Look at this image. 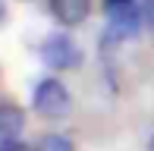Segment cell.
I'll use <instances>...</instances> for the list:
<instances>
[{
	"instance_id": "3957f363",
	"label": "cell",
	"mask_w": 154,
	"mask_h": 151,
	"mask_svg": "<svg viewBox=\"0 0 154 151\" xmlns=\"http://www.w3.org/2000/svg\"><path fill=\"white\" fill-rule=\"evenodd\" d=\"M107 16H110V25H107V38H113V41L135 38L138 32H142V25H145L142 6H135V3L116 6V10H110Z\"/></svg>"
},
{
	"instance_id": "ba28073f",
	"label": "cell",
	"mask_w": 154,
	"mask_h": 151,
	"mask_svg": "<svg viewBox=\"0 0 154 151\" xmlns=\"http://www.w3.org/2000/svg\"><path fill=\"white\" fill-rule=\"evenodd\" d=\"M142 16L148 22V29L154 32V0H142Z\"/></svg>"
},
{
	"instance_id": "30bf717a",
	"label": "cell",
	"mask_w": 154,
	"mask_h": 151,
	"mask_svg": "<svg viewBox=\"0 0 154 151\" xmlns=\"http://www.w3.org/2000/svg\"><path fill=\"white\" fill-rule=\"evenodd\" d=\"M3 16H6V3L0 0V22H3Z\"/></svg>"
},
{
	"instance_id": "52a82bcc",
	"label": "cell",
	"mask_w": 154,
	"mask_h": 151,
	"mask_svg": "<svg viewBox=\"0 0 154 151\" xmlns=\"http://www.w3.org/2000/svg\"><path fill=\"white\" fill-rule=\"evenodd\" d=\"M0 151H29L22 139H0Z\"/></svg>"
},
{
	"instance_id": "8992f818",
	"label": "cell",
	"mask_w": 154,
	"mask_h": 151,
	"mask_svg": "<svg viewBox=\"0 0 154 151\" xmlns=\"http://www.w3.org/2000/svg\"><path fill=\"white\" fill-rule=\"evenodd\" d=\"M32 151H75V145L66 139V135H60V132H51V135H44V139L38 142Z\"/></svg>"
},
{
	"instance_id": "8fae6325",
	"label": "cell",
	"mask_w": 154,
	"mask_h": 151,
	"mask_svg": "<svg viewBox=\"0 0 154 151\" xmlns=\"http://www.w3.org/2000/svg\"><path fill=\"white\" fill-rule=\"evenodd\" d=\"M148 151H154V135H151V139H148Z\"/></svg>"
},
{
	"instance_id": "7a4b0ae2",
	"label": "cell",
	"mask_w": 154,
	"mask_h": 151,
	"mask_svg": "<svg viewBox=\"0 0 154 151\" xmlns=\"http://www.w3.org/2000/svg\"><path fill=\"white\" fill-rule=\"evenodd\" d=\"M41 60L51 69H69V66H79L82 51L69 32H54L41 41Z\"/></svg>"
},
{
	"instance_id": "9c48e42d",
	"label": "cell",
	"mask_w": 154,
	"mask_h": 151,
	"mask_svg": "<svg viewBox=\"0 0 154 151\" xmlns=\"http://www.w3.org/2000/svg\"><path fill=\"white\" fill-rule=\"evenodd\" d=\"M126 3H135V0H107V13L116 10V6H126Z\"/></svg>"
},
{
	"instance_id": "277c9868",
	"label": "cell",
	"mask_w": 154,
	"mask_h": 151,
	"mask_svg": "<svg viewBox=\"0 0 154 151\" xmlns=\"http://www.w3.org/2000/svg\"><path fill=\"white\" fill-rule=\"evenodd\" d=\"M88 13H91V0H51V16L66 29L82 25Z\"/></svg>"
},
{
	"instance_id": "5b68a950",
	"label": "cell",
	"mask_w": 154,
	"mask_h": 151,
	"mask_svg": "<svg viewBox=\"0 0 154 151\" xmlns=\"http://www.w3.org/2000/svg\"><path fill=\"white\" fill-rule=\"evenodd\" d=\"M25 129V110L16 104H0V139H19Z\"/></svg>"
},
{
	"instance_id": "6da1fadb",
	"label": "cell",
	"mask_w": 154,
	"mask_h": 151,
	"mask_svg": "<svg viewBox=\"0 0 154 151\" xmlns=\"http://www.w3.org/2000/svg\"><path fill=\"white\" fill-rule=\"evenodd\" d=\"M32 104L35 110L47 120H63L69 110H72V94L69 88L63 85L60 79H41L35 85V94H32Z\"/></svg>"
}]
</instances>
